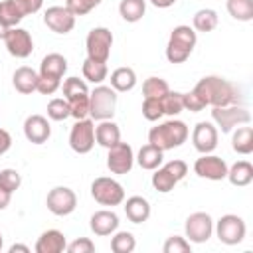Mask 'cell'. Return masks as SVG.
<instances>
[{"instance_id":"cell-14","label":"cell","mask_w":253,"mask_h":253,"mask_svg":"<svg viewBox=\"0 0 253 253\" xmlns=\"http://www.w3.org/2000/svg\"><path fill=\"white\" fill-rule=\"evenodd\" d=\"M219 130L210 121H200L192 130V144L200 154H210L217 148Z\"/></svg>"},{"instance_id":"cell-48","label":"cell","mask_w":253,"mask_h":253,"mask_svg":"<svg viewBox=\"0 0 253 253\" xmlns=\"http://www.w3.org/2000/svg\"><path fill=\"white\" fill-rule=\"evenodd\" d=\"M178 180H184L186 178V174H188V164L184 162V160H180V158H176V160H170V162H166L164 164Z\"/></svg>"},{"instance_id":"cell-18","label":"cell","mask_w":253,"mask_h":253,"mask_svg":"<svg viewBox=\"0 0 253 253\" xmlns=\"http://www.w3.org/2000/svg\"><path fill=\"white\" fill-rule=\"evenodd\" d=\"M91 231L99 237H107L117 231L119 227V215L111 210H99L91 215Z\"/></svg>"},{"instance_id":"cell-39","label":"cell","mask_w":253,"mask_h":253,"mask_svg":"<svg viewBox=\"0 0 253 253\" xmlns=\"http://www.w3.org/2000/svg\"><path fill=\"white\" fill-rule=\"evenodd\" d=\"M69 103V115L79 121V119H87L89 117V95H81V97H75Z\"/></svg>"},{"instance_id":"cell-38","label":"cell","mask_w":253,"mask_h":253,"mask_svg":"<svg viewBox=\"0 0 253 253\" xmlns=\"http://www.w3.org/2000/svg\"><path fill=\"white\" fill-rule=\"evenodd\" d=\"M47 117L51 121H65L67 117H71L69 115V103H67V99L65 97L63 99H51L47 103Z\"/></svg>"},{"instance_id":"cell-31","label":"cell","mask_w":253,"mask_h":253,"mask_svg":"<svg viewBox=\"0 0 253 253\" xmlns=\"http://www.w3.org/2000/svg\"><path fill=\"white\" fill-rule=\"evenodd\" d=\"M225 8L229 16L237 22H251L253 20V0H227Z\"/></svg>"},{"instance_id":"cell-41","label":"cell","mask_w":253,"mask_h":253,"mask_svg":"<svg viewBox=\"0 0 253 253\" xmlns=\"http://www.w3.org/2000/svg\"><path fill=\"white\" fill-rule=\"evenodd\" d=\"M190 241L186 237H180V235H172L164 241L162 245V251L164 253H190Z\"/></svg>"},{"instance_id":"cell-12","label":"cell","mask_w":253,"mask_h":253,"mask_svg":"<svg viewBox=\"0 0 253 253\" xmlns=\"http://www.w3.org/2000/svg\"><path fill=\"white\" fill-rule=\"evenodd\" d=\"M4 43H6V49L12 57H18V59H26L32 55L34 51V42H32V36L28 30L24 28H10L4 36Z\"/></svg>"},{"instance_id":"cell-45","label":"cell","mask_w":253,"mask_h":253,"mask_svg":"<svg viewBox=\"0 0 253 253\" xmlns=\"http://www.w3.org/2000/svg\"><path fill=\"white\" fill-rule=\"evenodd\" d=\"M65 249H67L69 253H93V251H95V243H93L89 237H79V239L71 241Z\"/></svg>"},{"instance_id":"cell-53","label":"cell","mask_w":253,"mask_h":253,"mask_svg":"<svg viewBox=\"0 0 253 253\" xmlns=\"http://www.w3.org/2000/svg\"><path fill=\"white\" fill-rule=\"evenodd\" d=\"M8 30H10V28H8V26H4V24L0 22V40H4V36H6V32H8Z\"/></svg>"},{"instance_id":"cell-43","label":"cell","mask_w":253,"mask_h":253,"mask_svg":"<svg viewBox=\"0 0 253 253\" xmlns=\"http://www.w3.org/2000/svg\"><path fill=\"white\" fill-rule=\"evenodd\" d=\"M59 87H61V79L47 77V75H40L38 73V87H36V91H40L42 95H53Z\"/></svg>"},{"instance_id":"cell-24","label":"cell","mask_w":253,"mask_h":253,"mask_svg":"<svg viewBox=\"0 0 253 253\" xmlns=\"http://www.w3.org/2000/svg\"><path fill=\"white\" fill-rule=\"evenodd\" d=\"M111 87L117 93H126L136 87V73L132 67H117L111 73Z\"/></svg>"},{"instance_id":"cell-22","label":"cell","mask_w":253,"mask_h":253,"mask_svg":"<svg viewBox=\"0 0 253 253\" xmlns=\"http://www.w3.org/2000/svg\"><path fill=\"white\" fill-rule=\"evenodd\" d=\"M12 83H14V89H16L18 93L30 95V93H34L36 87H38V73H36L32 67L22 65V67H18V69L14 71Z\"/></svg>"},{"instance_id":"cell-15","label":"cell","mask_w":253,"mask_h":253,"mask_svg":"<svg viewBox=\"0 0 253 253\" xmlns=\"http://www.w3.org/2000/svg\"><path fill=\"white\" fill-rule=\"evenodd\" d=\"M107 150H109V154H107V168L113 174H128L132 170L134 152H132L130 144L119 140L115 146H111Z\"/></svg>"},{"instance_id":"cell-35","label":"cell","mask_w":253,"mask_h":253,"mask_svg":"<svg viewBox=\"0 0 253 253\" xmlns=\"http://www.w3.org/2000/svg\"><path fill=\"white\" fill-rule=\"evenodd\" d=\"M136 247V239L130 231H117L111 237V249L113 253H132Z\"/></svg>"},{"instance_id":"cell-30","label":"cell","mask_w":253,"mask_h":253,"mask_svg":"<svg viewBox=\"0 0 253 253\" xmlns=\"http://www.w3.org/2000/svg\"><path fill=\"white\" fill-rule=\"evenodd\" d=\"M178 182H180V180H178L166 166L156 168V172L152 174V188H154L156 192H160V194H168V192H172L174 186H176Z\"/></svg>"},{"instance_id":"cell-7","label":"cell","mask_w":253,"mask_h":253,"mask_svg":"<svg viewBox=\"0 0 253 253\" xmlns=\"http://www.w3.org/2000/svg\"><path fill=\"white\" fill-rule=\"evenodd\" d=\"M91 196L95 202H99L101 206H119L125 202V190L123 186L107 176L95 178L91 184Z\"/></svg>"},{"instance_id":"cell-1","label":"cell","mask_w":253,"mask_h":253,"mask_svg":"<svg viewBox=\"0 0 253 253\" xmlns=\"http://www.w3.org/2000/svg\"><path fill=\"white\" fill-rule=\"evenodd\" d=\"M192 91L204 101V105H210V107L237 105L239 99H241L239 97V89L231 81H227V79H223L219 75L202 77Z\"/></svg>"},{"instance_id":"cell-47","label":"cell","mask_w":253,"mask_h":253,"mask_svg":"<svg viewBox=\"0 0 253 253\" xmlns=\"http://www.w3.org/2000/svg\"><path fill=\"white\" fill-rule=\"evenodd\" d=\"M12 2L18 6V10L24 14V18L40 12V8L43 6V0H12Z\"/></svg>"},{"instance_id":"cell-50","label":"cell","mask_w":253,"mask_h":253,"mask_svg":"<svg viewBox=\"0 0 253 253\" xmlns=\"http://www.w3.org/2000/svg\"><path fill=\"white\" fill-rule=\"evenodd\" d=\"M10 200H12V192L6 190V188L0 184V210H6L8 204H10Z\"/></svg>"},{"instance_id":"cell-2","label":"cell","mask_w":253,"mask_h":253,"mask_svg":"<svg viewBox=\"0 0 253 253\" xmlns=\"http://www.w3.org/2000/svg\"><path fill=\"white\" fill-rule=\"evenodd\" d=\"M190 136V128L184 121L170 119L160 123L158 126H152L148 132V142L158 146L160 150H172L182 146Z\"/></svg>"},{"instance_id":"cell-19","label":"cell","mask_w":253,"mask_h":253,"mask_svg":"<svg viewBox=\"0 0 253 253\" xmlns=\"http://www.w3.org/2000/svg\"><path fill=\"white\" fill-rule=\"evenodd\" d=\"M67 247L65 235L59 229H47L43 231L36 241V253H61Z\"/></svg>"},{"instance_id":"cell-52","label":"cell","mask_w":253,"mask_h":253,"mask_svg":"<svg viewBox=\"0 0 253 253\" xmlns=\"http://www.w3.org/2000/svg\"><path fill=\"white\" fill-rule=\"evenodd\" d=\"M16 251H20V253H30V247H28V245H22V243H14V245L10 247V253H16Z\"/></svg>"},{"instance_id":"cell-6","label":"cell","mask_w":253,"mask_h":253,"mask_svg":"<svg viewBox=\"0 0 253 253\" xmlns=\"http://www.w3.org/2000/svg\"><path fill=\"white\" fill-rule=\"evenodd\" d=\"M85 47H87V57L89 59L107 63L109 55H111V47H113V34H111V30L105 28V26L93 28L87 34Z\"/></svg>"},{"instance_id":"cell-40","label":"cell","mask_w":253,"mask_h":253,"mask_svg":"<svg viewBox=\"0 0 253 253\" xmlns=\"http://www.w3.org/2000/svg\"><path fill=\"white\" fill-rule=\"evenodd\" d=\"M103 0H67L65 8L73 14V16H85L91 10H95Z\"/></svg>"},{"instance_id":"cell-28","label":"cell","mask_w":253,"mask_h":253,"mask_svg":"<svg viewBox=\"0 0 253 253\" xmlns=\"http://www.w3.org/2000/svg\"><path fill=\"white\" fill-rule=\"evenodd\" d=\"M217 24H219L217 12L211 10V8H202V10H198V12L194 14V18H192V28H194L196 32H204V34L213 32V30L217 28Z\"/></svg>"},{"instance_id":"cell-16","label":"cell","mask_w":253,"mask_h":253,"mask_svg":"<svg viewBox=\"0 0 253 253\" xmlns=\"http://www.w3.org/2000/svg\"><path fill=\"white\" fill-rule=\"evenodd\" d=\"M43 24L55 34H69L75 28V16L65 6H51L43 14Z\"/></svg>"},{"instance_id":"cell-34","label":"cell","mask_w":253,"mask_h":253,"mask_svg":"<svg viewBox=\"0 0 253 253\" xmlns=\"http://www.w3.org/2000/svg\"><path fill=\"white\" fill-rule=\"evenodd\" d=\"M168 91H170V87H168L166 79H162V77H148L142 83V95H144V99H160Z\"/></svg>"},{"instance_id":"cell-3","label":"cell","mask_w":253,"mask_h":253,"mask_svg":"<svg viewBox=\"0 0 253 253\" xmlns=\"http://www.w3.org/2000/svg\"><path fill=\"white\" fill-rule=\"evenodd\" d=\"M196 42H198V36H196L194 28L184 26V24L176 26L166 43V59L170 63H184L190 57V53L194 51Z\"/></svg>"},{"instance_id":"cell-46","label":"cell","mask_w":253,"mask_h":253,"mask_svg":"<svg viewBox=\"0 0 253 253\" xmlns=\"http://www.w3.org/2000/svg\"><path fill=\"white\" fill-rule=\"evenodd\" d=\"M182 105H184L186 111H192V113H200V111L206 107L204 101H202L194 91H190V93H182Z\"/></svg>"},{"instance_id":"cell-27","label":"cell","mask_w":253,"mask_h":253,"mask_svg":"<svg viewBox=\"0 0 253 253\" xmlns=\"http://www.w3.org/2000/svg\"><path fill=\"white\" fill-rule=\"evenodd\" d=\"M231 148L237 154H251L253 152V128L251 126H237L231 136Z\"/></svg>"},{"instance_id":"cell-9","label":"cell","mask_w":253,"mask_h":253,"mask_svg":"<svg viewBox=\"0 0 253 253\" xmlns=\"http://www.w3.org/2000/svg\"><path fill=\"white\" fill-rule=\"evenodd\" d=\"M245 221L239 217V215H233V213H227V215H221L217 219V225H215V233H217V239L225 245H237L245 239Z\"/></svg>"},{"instance_id":"cell-26","label":"cell","mask_w":253,"mask_h":253,"mask_svg":"<svg viewBox=\"0 0 253 253\" xmlns=\"http://www.w3.org/2000/svg\"><path fill=\"white\" fill-rule=\"evenodd\" d=\"M162 156H164V150H160L158 146L154 144H144L138 154H136V162L142 170H156L160 164H162Z\"/></svg>"},{"instance_id":"cell-4","label":"cell","mask_w":253,"mask_h":253,"mask_svg":"<svg viewBox=\"0 0 253 253\" xmlns=\"http://www.w3.org/2000/svg\"><path fill=\"white\" fill-rule=\"evenodd\" d=\"M117 109V91L107 85H99L89 93V117L93 121L113 119Z\"/></svg>"},{"instance_id":"cell-10","label":"cell","mask_w":253,"mask_h":253,"mask_svg":"<svg viewBox=\"0 0 253 253\" xmlns=\"http://www.w3.org/2000/svg\"><path fill=\"white\" fill-rule=\"evenodd\" d=\"M45 206L53 215L63 217V215H69L77 208V196L67 186H55L53 190H49L45 198Z\"/></svg>"},{"instance_id":"cell-44","label":"cell","mask_w":253,"mask_h":253,"mask_svg":"<svg viewBox=\"0 0 253 253\" xmlns=\"http://www.w3.org/2000/svg\"><path fill=\"white\" fill-rule=\"evenodd\" d=\"M162 115H164V111H162L160 99H144V103H142V117L146 121H158Z\"/></svg>"},{"instance_id":"cell-37","label":"cell","mask_w":253,"mask_h":253,"mask_svg":"<svg viewBox=\"0 0 253 253\" xmlns=\"http://www.w3.org/2000/svg\"><path fill=\"white\" fill-rule=\"evenodd\" d=\"M160 105H162V111L164 115L168 117H176L184 111V105H182V93L178 91H168L164 97H160Z\"/></svg>"},{"instance_id":"cell-33","label":"cell","mask_w":253,"mask_h":253,"mask_svg":"<svg viewBox=\"0 0 253 253\" xmlns=\"http://www.w3.org/2000/svg\"><path fill=\"white\" fill-rule=\"evenodd\" d=\"M24 20V14L18 10V6L12 0H2L0 2V22L8 28H16Z\"/></svg>"},{"instance_id":"cell-13","label":"cell","mask_w":253,"mask_h":253,"mask_svg":"<svg viewBox=\"0 0 253 253\" xmlns=\"http://www.w3.org/2000/svg\"><path fill=\"white\" fill-rule=\"evenodd\" d=\"M227 162L215 154H202L200 158H196L194 162V172L200 176V178H206V180H213V182H219V180H225L227 176Z\"/></svg>"},{"instance_id":"cell-54","label":"cell","mask_w":253,"mask_h":253,"mask_svg":"<svg viewBox=\"0 0 253 253\" xmlns=\"http://www.w3.org/2000/svg\"><path fill=\"white\" fill-rule=\"evenodd\" d=\"M2 247H4V237H2V233H0V251H2Z\"/></svg>"},{"instance_id":"cell-11","label":"cell","mask_w":253,"mask_h":253,"mask_svg":"<svg viewBox=\"0 0 253 253\" xmlns=\"http://www.w3.org/2000/svg\"><path fill=\"white\" fill-rule=\"evenodd\" d=\"M184 229L190 243H206L213 233V219L206 211H196L188 215Z\"/></svg>"},{"instance_id":"cell-42","label":"cell","mask_w":253,"mask_h":253,"mask_svg":"<svg viewBox=\"0 0 253 253\" xmlns=\"http://www.w3.org/2000/svg\"><path fill=\"white\" fill-rule=\"evenodd\" d=\"M0 184L14 194L22 184V176L14 168H4V170H0Z\"/></svg>"},{"instance_id":"cell-23","label":"cell","mask_w":253,"mask_h":253,"mask_svg":"<svg viewBox=\"0 0 253 253\" xmlns=\"http://www.w3.org/2000/svg\"><path fill=\"white\" fill-rule=\"evenodd\" d=\"M67 71V59L61 53H47L40 63V75L61 79Z\"/></svg>"},{"instance_id":"cell-29","label":"cell","mask_w":253,"mask_h":253,"mask_svg":"<svg viewBox=\"0 0 253 253\" xmlns=\"http://www.w3.org/2000/svg\"><path fill=\"white\" fill-rule=\"evenodd\" d=\"M144 12H146V2L144 0H121V4H119V14L128 24H134V22L142 20Z\"/></svg>"},{"instance_id":"cell-32","label":"cell","mask_w":253,"mask_h":253,"mask_svg":"<svg viewBox=\"0 0 253 253\" xmlns=\"http://www.w3.org/2000/svg\"><path fill=\"white\" fill-rule=\"evenodd\" d=\"M81 71H83V77H85L87 81H91V83H103V81L107 79V73H109L107 63H103V61H93V59H89V57L83 61Z\"/></svg>"},{"instance_id":"cell-51","label":"cell","mask_w":253,"mask_h":253,"mask_svg":"<svg viewBox=\"0 0 253 253\" xmlns=\"http://www.w3.org/2000/svg\"><path fill=\"white\" fill-rule=\"evenodd\" d=\"M178 0H150V4L152 6H156V8H170V6H174Z\"/></svg>"},{"instance_id":"cell-21","label":"cell","mask_w":253,"mask_h":253,"mask_svg":"<svg viewBox=\"0 0 253 253\" xmlns=\"http://www.w3.org/2000/svg\"><path fill=\"white\" fill-rule=\"evenodd\" d=\"M125 215L128 217V221L132 223H144L150 217V204L146 198L142 196H130L125 202Z\"/></svg>"},{"instance_id":"cell-36","label":"cell","mask_w":253,"mask_h":253,"mask_svg":"<svg viewBox=\"0 0 253 253\" xmlns=\"http://www.w3.org/2000/svg\"><path fill=\"white\" fill-rule=\"evenodd\" d=\"M61 91H63V97L67 101L75 99V97H81V95H89V87L83 79L79 77H67L61 85Z\"/></svg>"},{"instance_id":"cell-49","label":"cell","mask_w":253,"mask_h":253,"mask_svg":"<svg viewBox=\"0 0 253 253\" xmlns=\"http://www.w3.org/2000/svg\"><path fill=\"white\" fill-rule=\"evenodd\" d=\"M10 146H12V136H10V132L4 130V128H0V156L6 154V152L10 150Z\"/></svg>"},{"instance_id":"cell-17","label":"cell","mask_w":253,"mask_h":253,"mask_svg":"<svg viewBox=\"0 0 253 253\" xmlns=\"http://www.w3.org/2000/svg\"><path fill=\"white\" fill-rule=\"evenodd\" d=\"M24 134L32 144H43L51 136V125L43 115H30L24 121Z\"/></svg>"},{"instance_id":"cell-8","label":"cell","mask_w":253,"mask_h":253,"mask_svg":"<svg viewBox=\"0 0 253 253\" xmlns=\"http://www.w3.org/2000/svg\"><path fill=\"white\" fill-rule=\"evenodd\" d=\"M69 146L77 154H87L95 146V123L93 119H79L71 126L69 132Z\"/></svg>"},{"instance_id":"cell-20","label":"cell","mask_w":253,"mask_h":253,"mask_svg":"<svg viewBox=\"0 0 253 253\" xmlns=\"http://www.w3.org/2000/svg\"><path fill=\"white\" fill-rule=\"evenodd\" d=\"M121 140V130L119 125L113 123V119L107 121H99V125H95V142L103 148H111Z\"/></svg>"},{"instance_id":"cell-25","label":"cell","mask_w":253,"mask_h":253,"mask_svg":"<svg viewBox=\"0 0 253 253\" xmlns=\"http://www.w3.org/2000/svg\"><path fill=\"white\" fill-rule=\"evenodd\" d=\"M233 186H249L253 182V164L247 160H237L231 168H227V176H225Z\"/></svg>"},{"instance_id":"cell-5","label":"cell","mask_w":253,"mask_h":253,"mask_svg":"<svg viewBox=\"0 0 253 253\" xmlns=\"http://www.w3.org/2000/svg\"><path fill=\"white\" fill-rule=\"evenodd\" d=\"M211 119L221 128V132H231L233 128L247 125L251 121L249 111L243 105H225V107H211Z\"/></svg>"}]
</instances>
